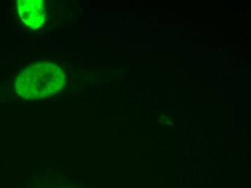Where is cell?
Wrapping results in <instances>:
<instances>
[{"label":"cell","instance_id":"2","mask_svg":"<svg viewBox=\"0 0 251 188\" xmlns=\"http://www.w3.org/2000/svg\"><path fill=\"white\" fill-rule=\"evenodd\" d=\"M18 11L21 20L32 29L39 28L46 21V8L41 0H22L18 1Z\"/></svg>","mask_w":251,"mask_h":188},{"label":"cell","instance_id":"1","mask_svg":"<svg viewBox=\"0 0 251 188\" xmlns=\"http://www.w3.org/2000/svg\"><path fill=\"white\" fill-rule=\"evenodd\" d=\"M65 77L62 68L54 64H36L22 72L15 88L21 97L40 99L57 94L64 87Z\"/></svg>","mask_w":251,"mask_h":188}]
</instances>
